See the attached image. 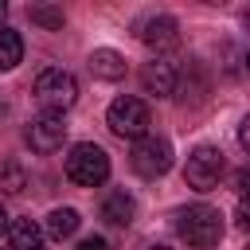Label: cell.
Wrapping results in <instances>:
<instances>
[{"label": "cell", "instance_id": "1", "mask_svg": "<svg viewBox=\"0 0 250 250\" xmlns=\"http://www.w3.org/2000/svg\"><path fill=\"white\" fill-rule=\"evenodd\" d=\"M176 230H180V238H184L191 250H211V246H219V238H223V215H219L211 203H195V207H184V211H180Z\"/></svg>", "mask_w": 250, "mask_h": 250}, {"label": "cell", "instance_id": "2", "mask_svg": "<svg viewBox=\"0 0 250 250\" xmlns=\"http://www.w3.org/2000/svg\"><path fill=\"white\" fill-rule=\"evenodd\" d=\"M35 102L47 109V113H62L78 102V82L70 70L62 66H47L39 78H35Z\"/></svg>", "mask_w": 250, "mask_h": 250}, {"label": "cell", "instance_id": "3", "mask_svg": "<svg viewBox=\"0 0 250 250\" xmlns=\"http://www.w3.org/2000/svg\"><path fill=\"white\" fill-rule=\"evenodd\" d=\"M66 176H70L78 188H98V184H105V176H109V156H105V148H102V145H90V141L74 145L70 156H66Z\"/></svg>", "mask_w": 250, "mask_h": 250}, {"label": "cell", "instance_id": "4", "mask_svg": "<svg viewBox=\"0 0 250 250\" xmlns=\"http://www.w3.org/2000/svg\"><path fill=\"white\" fill-rule=\"evenodd\" d=\"M105 125L117 133V137H129V141H141V137H148V125H152V113H148V105L141 102V98H133V94H125V98H117L113 105H109V113H105Z\"/></svg>", "mask_w": 250, "mask_h": 250}, {"label": "cell", "instance_id": "5", "mask_svg": "<svg viewBox=\"0 0 250 250\" xmlns=\"http://www.w3.org/2000/svg\"><path fill=\"white\" fill-rule=\"evenodd\" d=\"M129 164H133L137 176L156 180V176H164V172L172 168V145H168L164 137H152V133H148V137H141V141L133 145Z\"/></svg>", "mask_w": 250, "mask_h": 250}, {"label": "cell", "instance_id": "6", "mask_svg": "<svg viewBox=\"0 0 250 250\" xmlns=\"http://www.w3.org/2000/svg\"><path fill=\"white\" fill-rule=\"evenodd\" d=\"M223 152L219 148H211V145H199L191 156H188V164H184V180H188V188H195V191H211V188H219V176H223Z\"/></svg>", "mask_w": 250, "mask_h": 250}, {"label": "cell", "instance_id": "7", "mask_svg": "<svg viewBox=\"0 0 250 250\" xmlns=\"http://www.w3.org/2000/svg\"><path fill=\"white\" fill-rule=\"evenodd\" d=\"M62 141H66V121H62V113H39V117H31V125H27V145L35 148V152H59L62 148Z\"/></svg>", "mask_w": 250, "mask_h": 250}, {"label": "cell", "instance_id": "8", "mask_svg": "<svg viewBox=\"0 0 250 250\" xmlns=\"http://www.w3.org/2000/svg\"><path fill=\"white\" fill-rule=\"evenodd\" d=\"M137 39L152 51H172L180 43V23L172 16H145L137 23Z\"/></svg>", "mask_w": 250, "mask_h": 250}, {"label": "cell", "instance_id": "9", "mask_svg": "<svg viewBox=\"0 0 250 250\" xmlns=\"http://www.w3.org/2000/svg\"><path fill=\"white\" fill-rule=\"evenodd\" d=\"M141 86H145V94H152V98L176 94V70H172V62H164V59L145 62V66H141Z\"/></svg>", "mask_w": 250, "mask_h": 250}, {"label": "cell", "instance_id": "10", "mask_svg": "<svg viewBox=\"0 0 250 250\" xmlns=\"http://www.w3.org/2000/svg\"><path fill=\"white\" fill-rule=\"evenodd\" d=\"M90 74L102 82H117L125 74V59L113 47H98V51H90Z\"/></svg>", "mask_w": 250, "mask_h": 250}, {"label": "cell", "instance_id": "11", "mask_svg": "<svg viewBox=\"0 0 250 250\" xmlns=\"http://www.w3.org/2000/svg\"><path fill=\"white\" fill-rule=\"evenodd\" d=\"M133 215H137V203H133L129 191H109V195H105V203H102V219H105V223H113V227H129Z\"/></svg>", "mask_w": 250, "mask_h": 250}, {"label": "cell", "instance_id": "12", "mask_svg": "<svg viewBox=\"0 0 250 250\" xmlns=\"http://www.w3.org/2000/svg\"><path fill=\"white\" fill-rule=\"evenodd\" d=\"M8 242H12V250H39L43 230H39L35 219H12L8 223Z\"/></svg>", "mask_w": 250, "mask_h": 250}, {"label": "cell", "instance_id": "13", "mask_svg": "<svg viewBox=\"0 0 250 250\" xmlns=\"http://www.w3.org/2000/svg\"><path fill=\"white\" fill-rule=\"evenodd\" d=\"M78 223H82V219H78V211H74V207H55V211L47 215L43 230H47L51 238H59V242H62V238H70V234L78 230Z\"/></svg>", "mask_w": 250, "mask_h": 250}, {"label": "cell", "instance_id": "14", "mask_svg": "<svg viewBox=\"0 0 250 250\" xmlns=\"http://www.w3.org/2000/svg\"><path fill=\"white\" fill-rule=\"evenodd\" d=\"M20 62H23V39H20V31L0 23V70H12Z\"/></svg>", "mask_w": 250, "mask_h": 250}, {"label": "cell", "instance_id": "15", "mask_svg": "<svg viewBox=\"0 0 250 250\" xmlns=\"http://www.w3.org/2000/svg\"><path fill=\"white\" fill-rule=\"evenodd\" d=\"M23 188H27V172H23V164L4 160V164H0V191H4V195H20Z\"/></svg>", "mask_w": 250, "mask_h": 250}, {"label": "cell", "instance_id": "16", "mask_svg": "<svg viewBox=\"0 0 250 250\" xmlns=\"http://www.w3.org/2000/svg\"><path fill=\"white\" fill-rule=\"evenodd\" d=\"M31 23H39V27H47V31H59V27H62V8L35 4V8H31Z\"/></svg>", "mask_w": 250, "mask_h": 250}, {"label": "cell", "instance_id": "17", "mask_svg": "<svg viewBox=\"0 0 250 250\" xmlns=\"http://www.w3.org/2000/svg\"><path fill=\"white\" fill-rule=\"evenodd\" d=\"M234 219H238V227H242V230H250V195H242V199H238V215H234Z\"/></svg>", "mask_w": 250, "mask_h": 250}, {"label": "cell", "instance_id": "18", "mask_svg": "<svg viewBox=\"0 0 250 250\" xmlns=\"http://www.w3.org/2000/svg\"><path fill=\"white\" fill-rule=\"evenodd\" d=\"M78 250H105V238H98V234H94V238H82Z\"/></svg>", "mask_w": 250, "mask_h": 250}, {"label": "cell", "instance_id": "19", "mask_svg": "<svg viewBox=\"0 0 250 250\" xmlns=\"http://www.w3.org/2000/svg\"><path fill=\"white\" fill-rule=\"evenodd\" d=\"M238 145H242V148L250 152V117H246V121L238 125Z\"/></svg>", "mask_w": 250, "mask_h": 250}, {"label": "cell", "instance_id": "20", "mask_svg": "<svg viewBox=\"0 0 250 250\" xmlns=\"http://www.w3.org/2000/svg\"><path fill=\"white\" fill-rule=\"evenodd\" d=\"M238 191H242V195H250V172H242V176H238Z\"/></svg>", "mask_w": 250, "mask_h": 250}, {"label": "cell", "instance_id": "21", "mask_svg": "<svg viewBox=\"0 0 250 250\" xmlns=\"http://www.w3.org/2000/svg\"><path fill=\"white\" fill-rule=\"evenodd\" d=\"M0 234H8V211L0 207Z\"/></svg>", "mask_w": 250, "mask_h": 250}, {"label": "cell", "instance_id": "22", "mask_svg": "<svg viewBox=\"0 0 250 250\" xmlns=\"http://www.w3.org/2000/svg\"><path fill=\"white\" fill-rule=\"evenodd\" d=\"M4 16H8V4H4V0H0V20H4Z\"/></svg>", "mask_w": 250, "mask_h": 250}, {"label": "cell", "instance_id": "23", "mask_svg": "<svg viewBox=\"0 0 250 250\" xmlns=\"http://www.w3.org/2000/svg\"><path fill=\"white\" fill-rule=\"evenodd\" d=\"M152 250H172V246H152Z\"/></svg>", "mask_w": 250, "mask_h": 250}, {"label": "cell", "instance_id": "24", "mask_svg": "<svg viewBox=\"0 0 250 250\" xmlns=\"http://www.w3.org/2000/svg\"><path fill=\"white\" fill-rule=\"evenodd\" d=\"M246 70H250V55H246Z\"/></svg>", "mask_w": 250, "mask_h": 250}, {"label": "cell", "instance_id": "25", "mask_svg": "<svg viewBox=\"0 0 250 250\" xmlns=\"http://www.w3.org/2000/svg\"><path fill=\"white\" fill-rule=\"evenodd\" d=\"M0 117H4V102H0Z\"/></svg>", "mask_w": 250, "mask_h": 250}, {"label": "cell", "instance_id": "26", "mask_svg": "<svg viewBox=\"0 0 250 250\" xmlns=\"http://www.w3.org/2000/svg\"><path fill=\"white\" fill-rule=\"evenodd\" d=\"M246 27H250V12H246Z\"/></svg>", "mask_w": 250, "mask_h": 250}, {"label": "cell", "instance_id": "27", "mask_svg": "<svg viewBox=\"0 0 250 250\" xmlns=\"http://www.w3.org/2000/svg\"><path fill=\"white\" fill-rule=\"evenodd\" d=\"M246 250H250V242H246Z\"/></svg>", "mask_w": 250, "mask_h": 250}]
</instances>
